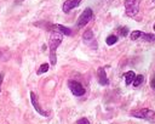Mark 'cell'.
<instances>
[{
    "instance_id": "6da1fadb",
    "label": "cell",
    "mask_w": 155,
    "mask_h": 124,
    "mask_svg": "<svg viewBox=\"0 0 155 124\" xmlns=\"http://www.w3.org/2000/svg\"><path fill=\"white\" fill-rule=\"evenodd\" d=\"M63 40V34L58 33V32H53L50 36L48 40V47H50V62L52 66H54L57 63V57H56V50L57 47L61 45Z\"/></svg>"
},
{
    "instance_id": "7a4b0ae2",
    "label": "cell",
    "mask_w": 155,
    "mask_h": 124,
    "mask_svg": "<svg viewBox=\"0 0 155 124\" xmlns=\"http://www.w3.org/2000/svg\"><path fill=\"white\" fill-rule=\"evenodd\" d=\"M131 115L134 118L139 119H145L150 122H155V112L149 108H139V109H133L131 111Z\"/></svg>"
},
{
    "instance_id": "3957f363",
    "label": "cell",
    "mask_w": 155,
    "mask_h": 124,
    "mask_svg": "<svg viewBox=\"0 0 155 124\" xmlns=\"http://www.w3.org/2000/svg\"><path fill=\"white\" fill-rule=\"evenodd\" d=\"M140 0H125V12L128 17H134L139 11Z\"/></svg>"
},
{
    "instance_id": "277c9868",
    "label": "cell",
    "mask_w": 155,
    "mask_h": 124,
    "mask_svg": "<svg viewBox=\"0 0 155 124\" xmlns=\"http://www.w3.org/2000/svg\"><path fill=\"white\" fill-rule=\"evenodd\" d=\"M92 17H93L92 9H90V7L85 9V10H84V12L80 15V17H79L78 22H76V27H78V28H82V27H85V26L91 21V18H92Z\"/></svg>"
},
{
    "instance_id": "5b68a950",
    "label": "cell",
    "mask_w": 155,
    "mask_h": 124,
    "mask_svg": "<svg viewBox=\"0 0 155 124\" xmlns=\"http://www.w3.org/2000/svg\"><path fill=\"white\" fill-rule=\"evenodd\" d=\"M68 86H69V89L74 96H82L85 94V88L76 80H69Z\"/></svg>"
},
{
    "instance_id": "8992f818",
    "label": "cell",
    "mask_w": 155,
    "mask_h": 124,
    "mask_svg": "<svg viewBox=\"0 0 155 124\" xmlns=\"http://www.w3.org/2000/svg\"><path fill=\"white\" fill-rule=\"evenodd\" d=\"M30 101H31V105H33L34 109H35V111H36L39 114H41V115H44V117H48V113L41 108V106L39 105L38 96H36V95H35V92H33V91L30 92Z\"/></svg>"
},
{
    "instance_id": "52a82bcc",
    "label": "cell",
    "mask_w": 155,
    "mask_h": 124,
    "mask_svg": "<svg viewBox=\"0 0 155 124\" xmlns=\"http://www.w3.org/2000/svg\"><path fill=\"white\" fill-rule=\"evenodd\" d=\"M97 79H98V83H99L101 85H108V84H109V80H108V78H107L104 67H99V68L97 69Z\"/></svg>"
},
{
    "instance_id": "ba28073f",
    "label": "cell",
    "mask_w": 155,
    "mask_h": 124,
    "mask_svg": "<svg viewBox=\"0 0 155 124\" xmlns=\"http://www.w3.org/2000/svg\"><path fill=\"white\" fill-rule=\"evenodd\" d=\"M80 2H81V0H65L64 4H63V11L65 13H68L70 10H73L76 6H79Z\"/></svg>"
},
{
    "instance_id": "9c48e42d",
    "label": "cell",
    "mask_w": 155,
    "mask_h": 124,
    "mask_svg": "<svg viewBox=\"0 0 155 124\" xmlns=\"http://www.w3.org/2000/svg\"><path fill=\"white\" fill-rule=\"evenodd\" d=\"M51 29H52V32H58V33L64 34V35H71L70 28L64 27V26H62V24H52V26H51Z\"/></svg>"
},
{
    "instance_id": "30bf717a",
    "label": "cell",
    "mask_w": 155,
    "mask_h": 124,
    "mask_svg": "<svg viewBox=\"0 0 155 124\" xmlns=\"http://www.w3.org/2000/svg\"><path fill=\"white\" fill-rule=\"evenodd\" d=\"M134 77H136V74H134V72H133V71H128V72L124 73V78H125V83H126V85L132 84V83H133Z\"/></svg>"
},
{
    "instance_id": "8fae6325",
    "label": "cell",
    "mask_w": 155,
    "mask_h": 124,
    "mask_svg": "<svg viewBox=\"0 0 155 124\" xmlns=\"http://www.w3.org/2000/svg\"><path fill=\"white\" fill-rule=\"evenodd\" d=\"M143 80H144V77H143L142 74H138V75H136V77H134V79H133V83H132V84H133V86H134V88H138V86L143 83Z\"/></svg>"
},
{
    "instance_id": "7c38bea8",
    "label": "cell",
    "mask_w": 155,
    "mask_h": 124,
    "mask_svg": "<svg viewBox=\"0 0 155 124\" xmlns=\"http://www.w3.org/2000/svg\"><path fill=\"white\" fill-rule=\"evenodd\" d=\"M140 39H143L145 41H155V35L150 34V33H142Z\"/></svg>"
},
{
    "instance_id": "4fadbf2b",
    "label": "cell",
    "mask_w": 155,
    "mask_h": 124,
    "mask_svg": "<svg viewBox=\"0 0 155 124\" xmlns=\"http://www.w3.org/2000/svg\"><path fill=\"white\" fill-rule=\"evenodd\" d=\"M82 38H84L85 41H91V40L93 39V32H92L91 29H87V30L84 33Z\"/></svg>"
},
{
    "instance_id": "5bb4252c",
    "label": "cell",
    "mask_w": 155,
    "mask_h": 124,
    "mask_svg": "<svg viewBox=\"0 0 155 124\" xmlns=\"http://www.w3.org/2000/svg\"><path fill=\"white\" fill-rule=\"evenodd\" d=\"M48 68H50V66H48V63H42L41 66H40V68L38 69V74L40 75V74H42V73H46L47 71H48Z\"/></svg>"
},
{
    "instance_id": "9a60e30c",
    "label": "cell",
    "mask_w": 155,
    "mask_h": 124,
    "mask_svg": "<svg viewBox=\"0 0 155 124\" xmlns=\"http://www.w3.org/2000/svg\"><path fill=\"white\" fill-rule=\"evenodd\" d=\"M116 41H117V36H116V35H109V36L107 38V40H105L107 45H114Z\"/></svg>"
},
{
    "instance_id": "2e32d148",
    "label": "cell",
    "mask_w": 155,
    "mask_h": 124,
    "mask_svg": "<svg viewBox=\"0 0 155 124\" xmlns=\"http://www.w3.org/2000/svg\"><path fill=\"white\" fill-rule=\"evenodd\" d=\"M140 35H142V32L140 30H133L130 34V38H131V40H137V39L140 38Z\"/></svg>"
},
{
    "instance_id": "e0dca14e",
    "label": "cell",
    "mask_w": 155,
    "mask_h": 124,
    "mask_svg": "<svg viewBox=\"0 0 155 124\" xmlns=\"http://www.w3.org/2000/svg\"><path fill=\"white\" fill-rule=\"evenodd\" d=\"M117 32H119V35L126 36V35L128 34V28H126V27H120V28H117Z\"/></svg>"
},
{
    "instance_id": "ac0fdd59",
    "label": "cell",
    "mask_w": 155,
    "mask_h": 124,
    "mask_svg": "<svg viewBox=\"0 0 155 124\" xmlns=\"http://www.w3.org/2000/svg\"><path fill=\"white\" fill-rule=\"evenodd\" d=\"M76 124H90V122H88L87 118H80V119L78 120Z\"/></svg>"
},
{
    "instance_id": "d6986e66",
    "label": "cell",
    "mask_w": 155,
    "mask_h": 124,
    "mask_svg": "<svg viewBox=\"0 0 155 124\" xmlns=\"http://www.w3.org/2000/svg\"><path fill=\"white\" fill-rule=\"evenodd\" d=\"M150 86L155 90V77H153V78H151V80H150Z\"/></svg>"
},
{
    "instance_id": "ffe728a7",
    "label": "cell",
    "mask_w": 155,
    "mask_h": 124,
    "mask_svg": "<svg viewBox=\"0 0 155 124\" xmlns=\"http://www.w3.org/2000/svg\"><path fill=\"white\" fill-rule=\"evenodd\" d=\"M2 80H4V74L0 73V91H1V84H2Z\"/></svg>"
},
{
    "instance_id": "44dd1931",
    "label": "cell",
    "mask_w": 155,
    "mask_h": 124,
    "mask_svg": "<svg viewBox=\"0 0 155 124\" xmlns=\"http://www.w3.org/2000/svg\"><path fill=\"white\" fill-rule=\"evenodd\" d=\"M0 57H4V51L2 50H0Z\"/></svg>"
},
{
    "instance_id": "7402d4cb",
    "label": "cell",
    "mask_w": 155,
    "mask_h": 124,
    "mask_svg": "<svg viewBox=\"0 0 155 124\" xmlns=\"http://www.w3.org/2000/svg\"><path fill=\"white\" fill-rule=\"evenodd\" d=\"M154 30H155V23H154Z\"/></svg>"
},
{
    "instance_id": "603a6c76",
    "label": "cell",
    "mask_w": 155,
    "mask_h": 124,
    "mask_svg": "<svg viewBox=\"0 0 155 124\" xmlns=\"http://www.w3.org/2000/svg\"><path fill=\"white\" fill-rule=\"evenodd\" d=\"M17 1H23V0H17Z\"/></svg>"
}]
</instances>
